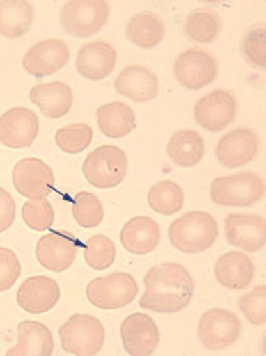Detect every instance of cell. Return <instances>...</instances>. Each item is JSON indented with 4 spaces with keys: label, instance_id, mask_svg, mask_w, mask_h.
Here are the masks:
<instances>
[{
    "label": "cell",
    "instance_id": "ac0fdd59",
    "mask_svg": "<svg viewBox=\"0 0 266 356\" xmlns=\"http://www.w3.org/2000/svg\"><path fill=\"white\" fill-rule=\"evenodd\" d=\"M61 291L58 282L49 276H31L21 284L17 291V303L31 314L52 311L59 303Z\"/></svg>",
    "mask_w": 266,
    "mask_h": 356
},
{
    "label": "cell",
    "instance_id": "30bf717a",
    "mask_svg": "<svg viewBox=\"0 0 266 356\" xmlns=\"http://www.w3.org/2000/svg\"><path fill=\"white\" fill-rule=\"evenodd\" d=\"M17 193L29 200L46 199L55 185L52 168L40 158H23L15 164L12 173Z\"/></svg>",
    "mask_w": 266,
    "mask_h": 356
},
{
    "label": "cell",
    "instance_id": "5bb4252c",
    "mask_svg": "<svg viewBox=\"0 0 266 356\" xmlns=\"http://www.w3.org/2000/svg\"><path fill=\"white\" fill-rule=\"evenodd\" d=\"M123 348L130 356L153 355L159 345V330L146 313H133L127 316L120 328Z\"/></svg>",
    "mask_w": 266,
    "mask_h": 356
},
{
    "label": "cell",
    "instance_id": "52a82bcc",
    "mask_svg": "<svg viewBox=\"0 0 266 356\" xmlns=\"http://www.w3.org/2000/svg\"><path fill=\"white\" fill-rule=\"evenodd\" d=\"M139 293L138 282L127 273L97 277L89 282L86 296L89 303L102 311H115L133 303Z\"/></svg>",
    "mask_w": 266,
    "mask_h": 356
},
{
    "label": "cell",
    "instance_id": "ba28073f",
    "mask_svg": "<svg viewBox=\"0 0 266 356\" xmlns=\"http://www.w3.org/2000/svg\"><path fill=\"white\" fill-rule=\"evenodd\" d=\"M241 331L240 318L223 308H212L203 313L198 323V337L209 351H221L235 345Z\"/></svg>",
    "mask_w": 266,
    "mask_h": 356
},
{
    "label": "cell",
    "instance_id": "8fae6325",
    "mask_svg": "<svg viewBox=\"0 0 266 356\" xmlns=\"http://www.w3.org/2000/svg\"><path fill=\"white\" fill-rule=\"evenodd\" d=\"M81 241L67 230L45 234L36 245V259L41 266L52 273H64L73 265Z\"/></svg>",
    "mask_w": 266,
    "mask_h": 356
},
{
    "label": "cell",
    "instance_id": "7a4b0ae2",
    "mask_svg": "<svg viewBox=\"0 0 266 356\" xmlns=\"http://www.w3.org/2000/svg\"><path fill=\"white\" fill-rule=\"evenodd\" d=\"M219 234L218 222L207 211H189L171 222L169 239L175 250L182 253L205 252L214 245Z\"/></svg>",
    "mask_w": 266,
    "mask_h": 356
},
{
    "label": "cell",
    "instance_id": "1f68e13d",
    "mask_svg": "<svg viewBox=\"0 0 266 356\" xmlns=\"http://www.w3.org/2000/svg\"><path fill=\"white\" fill-rule=\"evenodd\" d=\"M84 260L91 268L104 271L111 267L116 259V247L111 239L104 234L89 237L84 245Z\"/></svg>",
    "mask_w": 266,
    "mask_h": 356
},
{
    "label": "cell",
    "instance_id": "8d00e7d4",
    "mask_svg": "<svg viewBox=\"0 0 266 356\" xmlns=\"http://www.w3.org/2000/svg\"><path fill=\"white\" fill-rule=\"evenodd\" d=\"M22 274V266L12 250L0 247V293L12 289Z\"/></svg>",
    "mask_w": 266,
    "mask_h": 356
},
{
    "label": "cell",
    "instance_id": "d6986e66",
    "mask_svg": "<svg viewBox=\"0 0 266 356\" xmlns=\"http://www.w3.org/2000/svg\"><path fill=\"white\" fill-rule=\"evenodd\" d=\"M116 61L118 54L115 47L106 41L97 40L81 46L77 55L75 67L83 78L102 81L112 74Z\"/></svg>",
    "mask_w": 266,
    "mask_h": 356
},
{
    "label": "cell",
    "instance_id": "e0dca14e",
    "mask_svg": "<svg viewBox=\"0 0 266 356\" xmlns=\"http://www.w3.org/2000/svg\"><path fill=\"white\" fill-rule=\"evenodd\" d=\"M226 239L229 245L258 252L266 243L265 219L255 213H232L224 222Z\"/></svg>",
    "mask_w": 266,
    "mask_h": 356
},
{
    "label": "cell",
    "instance_id": "83f0119b",
    "mask_svg": "<svg viewBox=\"0 0 266 356\" xmlns=\"http://www.w3.org/2000/svg\"><path fill=\"white\" fill-rule=\"evenodd\" d=\"M33 15V4L31 1H0V35L7 38H22L30 31Z\"/></svg>",
    "mask_w": 266,
    "mask_h": 356
},
{
    "label": "cell",
    "instance_id": "2e32d148",
    "mask_svg": "<svg viewBox=\"0 0 266 356\" xmlns=\"http://www.w3.org/2000/svg\"><path fill=\"white\" fill-rule=\"evenodd\" d=\"M40 121L26 107H13L0 118V143L10 149L29 148L38 138Z\"/></svg>",
    "mask_w": 266,
    "mask_h": 356
},
{
    "label": "cell",
    "instance_id": "e575fe53",
    "mask_svg": "<svg viewBox=\"0 0 266 356\" xmlns=\"http://www.w3.org/2000/svg\"><path fill=\"white\" fill-rule=\"evenodd\" d=\"M21 214L26 225L36 232L50 229L55 218L52 205L47 199L26 201Z\"/></svg>",
    "mask_w": 266,
    "mask_h": 356
},
{
    "label": "cell",
    "instance_id": "3957f363",
    "mask_svg": "<svg viewBox=\"0 0 266 356\" xmlns=\"http://www.w3.org/2000/svg\"><path fill=\"white\" fill-rule=\"evenodd\" d=\"M264 193V179L253 171L221 176L214 178L210 185V199L222 207L246 208L259 202Z\"/></svg>",
    "mask_w": 266,
    "mask_h": 356
},
{
    "label": "cell",
    "instance_id": "4fadbf2b",
    "mask_svg": "<svg viewBox=\"0 0 266 356\" xmlns=\"http://www.w3.org/2000/svg\"><path fill=\"white\" fill-rule=\"evenodd\" d=\"M173 72L182 87L199 90L217 79L218 64L209 52L192 47L178 55Z\"/></svg>",
    "mask_w": 266,
    "mask_h": 356
},
{
    "label": "cell",
    "instance_id": "74e56055",
    "mask_svg": "<svg viewBox=\"0 0 266 356\" xmlns=\"http://www.w3.org/2000/svg\"><path fill=\"white\" fill-rule=\"evenodd\" d=\"M15 219V202L12 195L0 186V234L9 229Z\"/></svg>",
    "mask_w": 266,
    "mask_h": 356
},
{
    "label": "cell",
    "instance_id": "d590c367",
    "mask_svg": "<svg viewBox=\"0 0 266 356\" xmlns=\"http://www.w3.org/2000/svg\"><path fill=\"white\" fill-rule=\"evenodd\" d=\"M240 311L253 326L266 325V286L259 285L238 300Z\"/></svg>",
    "mask_w": 266,
    "mask_h": 356
},
{
    "label": "cell",
    "instance_id": "f1b7e54d",
    "mask_svg": "<svg viewBox=\"0 0 266 356\" xmlns=\"http://www.w3.org/2000/svg\"><path fill=\"white\" fill-rule=\"evenodd\" d=\"M222 31V19L210 8L200 7L186 17L184 32L186 38L200 44H212Z\"/></svg>",
    "mask_w": 266,
    "mask_h": 356
},
{
    "label": "cell",
    "instance_id": "d4e9b609",
    "mask_svg": "<svg viewBox=\"0 0 266 356\" xmlns=\"http://www.w3.org/2000/svg\"><path fill=\"white\" fill-rule=\"evenodd\" d=\"M166 153L178 167L192 168L204 158L205 141L195 130L182 129L171 136Z\"/></svg>",
    "mask_w": 266,
    "mask_h": 356
},
{
    "label": "cell",
    "instance_id": "8992f818",
    "mask_svg": "<svg viewBox=\"0 0 266 356\" xmlns=\"http://www.w3.org/2000/svg\"><path fill=\"white\" fill-rule=\"evenodd\" d=\"M110 17V6L104 0H70L60 10L64 31L77 38H87L104 29Z\"/></svg>",
    "mask_w": 266,
    "mask_h": 356
},
{
    "label": "cell",
    "instance_id": "484cf974",
    "mask_svg": "<svg viewBox=\"0 0 266 356\" xmlns=\"http://www.w3.org/2000/svg\"><path fill=\"white\" fill-rule=\"evenodd\" d=\"M96 118L100 131L110 139L125 138L135 129V113L130 106L120 101L98 107Z\"/></svg>",
    "mask_w": 266,
    "mask_h": 356
},
{
    "label": "cell",
    "instance_id": "9a60e30c",
    "mask_svg": "<svg viewBox=\"0 0 266 356\" xmlns=\"http://www.w3.org/2000/svg\"><path fill=\"white\" fill-rule=\"evenodd\" d=\"M70 50L60 38H46L33 44L23 56L22 65L29 74L45 78L67 65Z\"/></svg>",
    "mask_w": 266,
    "mask_h": 356
},
{
    "label": "cell",
    "instance_id": "cb8c5ba5",
    "mask_svg": "<svg viewBox=\"0 0 266 356\" xmlns=\"http://www.w3.org/2000/svg\"><path fill=\"white\" fill-rule=\"evenodd\" d=\"M17 345L7 351L8 356H50L54 353L52 331L44 323L26 319L17 328Z\"/></svg>",
    "mask_w": 266,
    "mask_h": 356
},
{
    "label": "cell",
    "instance_id": "6da1fadb",
    "mask_svg": "<svg viewBox=\"0 0 266 356\" xmlns=\"http://www.w3.org/2000/svg\"><path fill=\"white\" fill-rule=\"evenodd\" d=\"M146 291L139 305L155 313H178L191 303L195 282L185 266L162 262L150 267L144 276Z\"/></svg>",
    "mask_w": 266,
    "mask_h": 356
},
{
    "label": "cell",
    "instance_id": "836d02e7",
    "mask_svg": "<svg viewBox=\"0 0 266 356\" xmlns=\"http://www.w3.org/2000/svg\"><path fill=\"white\" fill-rule=\"evenodd\" d=\"M266 29L264 24L252 26L244 35L240 50L244 61L255 69L264 70L266 67Z\"/></svg>",
    "mask_w": 266,
    "mask_h": 356
},
{
    "label": "cell",
    "instance_id": "9c48e42d",
    "mask_svg": "<svg viewBox=\"0 0 266 356\" xmlns=\"http://www.w3.org/2000/svg\"><path fill=\"white\" fill-rule=\"evenodd\" d=\"M237 98L228 89L218 88L201 97L195 104L194 118L208 131H221L228 127L237 116Z\"/></svg>",
    "mask_w": 266,
    "mask_h": 356
},
{
    "label": "cell",
    "instance_id": "ffe728a7",
    "mask_svg": "<svg viewBox=\"0 0 266 356\" xmlns=\"http://www.w3.org/2000/svg\"><path fill=\"white\" fill-rule=\"evenodd\" d=\"M115 89L120 96L136 102H147L158 96L159 82L157 75L143 65H127L115 79Z\"/></svg>",
    "mask_w": 266,
    "mask_h": 356
},
{
    "label": "cell",
    "instance_id": "277c9868",
    "mask_svg": "<svg viewBox=\"0 0 266 356\" xmlns=\"http://www.w3.org/2000/svg\"><path fill=\"white\" fill-rule=\"evenodd\" d=\"M63 351L75 356L97 355L104 343V328L100 319L77 313L59 328Z\"/></svg>",
    "mask_w": 266,
    "mask_h": 356
},
{
    "label": "cell",
    "instance_id": "4dcf8cb0",
    "mask_svg": "<svg viewBox=\"0 0 266 356\" xmlns=\"http://www.w3.org/2000/svg\"><path fill=\"white\" fill-rule=\"evenodd\" d=\"M72 214L81 227L92 229L104 222V205L95 193L81 191L75 196Z\"/></svg>",
    "mask_w": 266,
    "mask_h": 356
},
{
    "label": "cell",
    "instance_id": "603a6c76",
    "mask_svg": "<svg viewBox=\"0 0 266 356\" xmlns=\"http://www.w3.org/2000/svg\"><path fill=\"white\" fill-rule=\"evenodd\" d=\"M30 101L45 118L60 119L72 110L73 90L67 83L60 81L42 83L31 89Z\"/></svg>",
    "mask_w": 266,
    "mask_h": 356
},
{
    "label": "cell",
    "instance_id": "4316f807",
    "mask_svg": "<svg viewBox=\"0 0 266 356\" xmlns=\"http://www.w3.org/2000/svg\"><path fill=\"white\" fill-rule=\"evenodd\" d=\"M164 33L166 29L162 18L149 10L134 15L126 24V38L141 49L158 46L162 42Z\"/></svg>",
    "mask_w": 266,
    "mask_h": 356
},
{
    "label": "cell",
    "instance_id": "7402d4cb",
    "mask_svg": "<svg viewBox=\"0 0 266 356\" xmlns=\"http://www.w3.org/2000/svg\"><path fill=\"white\" fill-rule=\"evenodd\" d=\"M214 276L226 289L244 290L250 286L255 277V265L246 253L230 251L215 262Z\"/></svg>",
    "mask_w": 266,
    "mask_h": 356
},
{
    "label": "cell",
    "instance_id": "d6a6232c",
    "mask_svg": "<svg viewBox=\"0 0 266 356\" xmlns=\"http://www.w3.org/2000/svg\"><path fill=\"white\" fill-rule=\"evenodd\" d=\"M93 140V130L88 124L77 122L59 129L55 134V143L67 154H79L88 148Z\"/></svg>",
    "mask_w": 266,
    "mask_h": 356
},
{
    "label": "cell",
    "instance_id": "44dd1931",
    "mask_svg": "<svg viewBox=\"0 0 266 356\" xmlns=\"http://www.w3.org/2000/svg\"><path fill=\"white\" fill-rule=\"evenodd\" d=\"M159 241V225L150 216H134L124 224L120 233V242L124 250L138 256L153 252Z\"/></svg>",
    "mask_w": 266,
    "mask_h": 356
},
{
    "label": "cell",
    "instance_id": "7c38bea8",
    "mask_svg": "<svg viewBox=\"0 0 266 356\" xmlns=\"http://www.w3.org/2000/svg\"><path fill=\"white\" fill-rule=\"evenodd\" d=\"M260 140L250 127H236L223 135L215 147V158L223 167L233 170L252 162L259 154Z\"/></svg>",
    "mask_w": 266,
    "mask_h": 356
},
{
    "label": "cell",
    "instance_id": "5b68a950",
    "mask_svg": "<svg viewBox=\"0 0 266 356\" xmlns=\"http://www.w3.org/2000/svg\"><path fill=\"white\" fill-rule=\"evenodd\" d=\"M81 171L89 185L100 190H110L124 181L127 156L116 145H101L89 153Z\"/></svg>",
    "mask_w": 266,
    "mask_h": 356
},
{
    "label": "cell",
    "instance_id": "f546056e",
    "mask_svg": "<svg viewBox=\"0 0 266 356\" xmlns=\"http://www.w3.org/2000/svg\"><path fill=\"white\" fill-rule=\"evenodd\" d=\"M148 204L155 213L161 216H173L184 208L185 193L175 181L164 179L150 187Z\"/></svg>",
    "mask_w": 266,
    "mask_h": 356
}]
</instances>
